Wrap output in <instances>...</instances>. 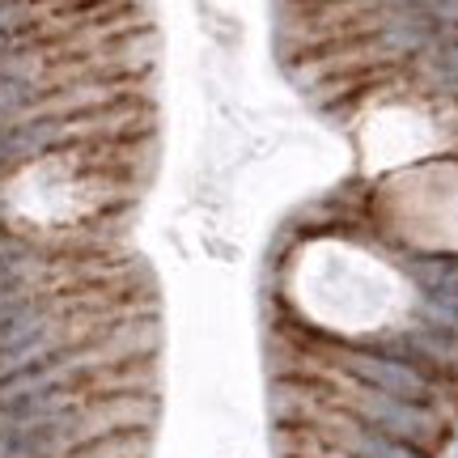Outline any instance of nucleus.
<instances>
[{
  "label": "nucleus",
  "instance_id": "nucleus-8",
  "mask_svg": "<svg viewBox=\"0 0 458 458\" xmlns=\"http://www.w3.org/2000/svg\"><path fill=\"white\" fill-rule=\"evenodd\" d=\"M454 458H458V454H454Z\"/></svg>",
  "mask_w": 458,
  "mask_h": 458
},
{
  "label": "nucleus",
  "instance_id": "nucleus-4",
  "mask_svg": "<svg viewBox=\"0 0 458 458\" xmlns=\"http://www.w3.org/2000/svg\"><path fill=\"white\" fill-rule=\"evenodd\" d=\"M377 348H386V352H394V357L411 360L416 369H425L428 377H437V382H450V377H458V335H450V331L433 327V323H425V327H408V331H394L391 340H374Z\"/></svg>",
  "mask_w": 458,
  "mask_h": 458
},
{
  "label": "nucleus",
  "instance_id": "nucleus-7",
  "mask_svg": "<svg viewBox=\"0 0 458 458\" xmlns=\"http://www.w3.org/2000/svg\"><path fill=\"white\" fill-rule=\"evenodd\" d=\"M0 182H4V174H0Z\"/></svg>",
  "mask_w": 458,
  "mask_h": 458
},
{
  "label": "nucleus",
  "instance_id": "nucleus-3",
  "mask_svg": "<svg viewBox=\"0 0 458 458\" xmlns=\"http://www.w3.org/2000/svg\"><path fill=\"white\" fill-rule=\"evenodd\" d=\"M408 276L420 289L428 323L458 335V259H450V255H416V259H408Z\"/></svg>",
  "mask_w": 458,
  "mask_h": 458
},
{
  "label": "nucleus",
  "instance_id": "nucleus-5",
  "mask_svg": "<svg viewBox=\"0 0 458 458\" xmlns=\"http://www.w3.org/2000/svg\"><path fill=\"white\" fill-rule=\"evenodd\" d=\"M416 68H420V77H425L428 89H433V85H442V81H458V34L437 38V43L416 60Z\"/></svg>",
  "mask_w": 458,
  "mask_h": 458
},
{
  "label": "nucleus",
  "instance_id": "nucleus-1",
  "mask_svg": "<svg viewBox=\"0 0 458 458\" xmlns=\"http://www.w3.org/2000/svg\"><path fill=\"white\" fill-rule=\"evenodd\" d=\"M331 365L352 386L391 394V399H403V403H420V408H442L445 382L428 377L425 369H416L411 360L394 357L377 344H331Z\"/></svg>",
  "mask_w": 458,
  "mask_h": 458
},
{
  "label": "nucleus",
  "instance_id": "nucleus-2",
  "mask_svg": "<svg viewBox=\"0 0 458 458\" xmlns=\"http://www.w3.org/2000/svg\"><path fill=\"white\" fill-rule=\"evenodd\" d=\"M340 408L348 420L374 428L391 442H403L411 450H433V442L445 433V420L437 408H420V403H403V399H391V394L365 391V386H352V391L340 399Z\"/></svg>",
  "mask_w": 458,
  "mask_h": 458
},
{
  "label": "nucleus",
  "instance_id": "nucleus-6",
  "mask_svg": "<svg viewBox=\"0 0 458 458\" xmlns=\"http://www.w3.org/2000/svg\"><path fill=\"white\" fill-rule=\"evenodd\" d=\"M335 458H352V454H340V450H335Z\"/></svg>",
  "mask_w": 458,
  "mask_h": 458
}]
</instances>
